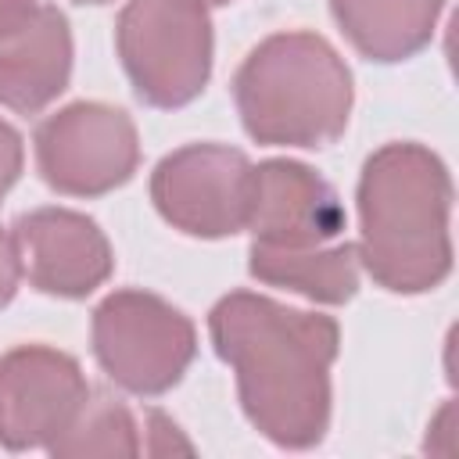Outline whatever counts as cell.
<instances>
[{
    "label": "cell",
    "instance_id": "1",
    "mask_svg": "<svg viewBox=\"0 0 459 459\" xmlns=\"http://www.w3.org/2000/svg\"><path fill=\"white\" fill-rule=\"evenodd\" d=\"M212 344L237 373L247 420L283 448H312L330 423V366L341 330L330 316L233 290L208 316Z\"/></svg>",
    "mask_w": 459,
    "mask_h": 459
},
{
    "label": "cell",
    "instance_id": "2",
    "mask_svg": "<svg viewBox=\"0 0 459 459\" xmlns=\"http://www.w3.org/2000/svg\"><path fill=\"white\" fill-rule=\"evenodd\" d=\"M452 179L423 143H387L359 179V262L394 294L434 290L452 273Z\"/></svg>",
    "mask_w": 459,
    "mask_h": 459
},
{
    "label": "cell",
    "instance_id": "3",
    "mask_svg": "<svg viewBox=\"0 0 459 459\" xmlns=\"http://www.w3.org/2000/svg\"><path fill=\"white\" fill-rule=\"evenodd\" d=\"M351 72L316 32L262 39L233 75V100L251 140L273 147H326L351 115Z\"/></svg>",
    "mask_w": 459,
    "mask_h": 459
},
{
    "label": "cell",
    "instance_id": "4",
    "mask_svg": "<svg viewBox=\"0 0 459 459\" xmlns=\"http://www.w3.org/2000/svg\"><path fill=\"white\" fill-rule=\"evenodd\" d=\"M122 68L151 108L190 104L212 75L204 0H129L115 25Z\"/></svg>",
    "mask_w": 459,
    "mask_h": 459
},
{
    "label": "cell",
    "instance_id": "5",
    "mask_svg": "<svg viewBox=\"0 0 459 459\" xmlns=\"http://www.w3.org/2000/svg\"><path fill=\"white\" fill-rule=\"evenodd\" d=\"M194 351V323L158 294L115 290L93 312V355L129 394H165L183 380Z\"/></svg>",
    "mask_w": 459,
    "mask_h": 459
},
{
    "label": "cell",
    "instance_id": "6",
    "mask_svg": "<svg viewBox=\"0 0 459 459\" xmlns=\"http://www.w3.org/2000/svg\"><path fill=\"white\" fill-rule=\"evenodd\" d=\"M32 143L39 176L50 190L68 197L111 194L129 183L140 161L133 118L100 100H79L43 118Z\"/></svg>",
    "mask_w": 459,
    "mask_h": 459
},
{
    "label": "cell",
    "instance_id": "7",
    "mask_svg": "<svg viewBox=\"0 0 459 459\" xmlns=\"http://www.w3.org/2000/svg\"><path fill=\"white\" fill-rule=\"evenodd\" d=\"M251 172L244 151L190 143L165 154L151 176V201L161 219L190 237H233L247 226Z\"/></svg>",
    "mask_w": 459,
    "mask_h": 459
},
{
    "label": "cell",
    "instance_id": "8",
    "mask_svg": "<svg viewBox=\"0 0 459 459\" xmlns=\"http://www.w3.org/2000/svg\"><path fill=\"white\" fill-rule=\"evenodd\" d=\"M90 384L79 362L47 344L0 355V445L47 448L82 409Z\"/></svg>",
    "mask_w": 459,
    "mask_h": 459
},
{
    "label": "cell",
    "instance_id": "9",
    "mask_svg": "<svg viewBox=\"0 0 459 459\" xmlns=\"http://www.w3.org/2000/svg\"><path fill=\"white\" fill-rule=\"evenodd\" d=\"M251 244L273 251H308L341 240L344 208L333 186L301 161L273 158L251 172Z\"/></svg>",
    "mask_w": 459,
    "mask_h": 459
},
{
    "label": "cell",
    "instance_id": "10",
    "mask_svg": "<svg viewBox=\"0 0 459 459\" xmlns=\"http://www.w3.org/2000/svg\"><path fill=\"white\" fill-rule=\"evenodd\" d=\"M22 276L54 298H86L111 276V244L100 226L68 208H36L14 222Z\"/></svg>",
    "mask_w": 459,
    "mask_h": 459
},
{
    "label": "cell",
    "instance_id": "11",
    "mask_svg": "<svg viewBox=\"0 0 459 459\" xmlns=\"http://www.w3.org/2000/svg\"><path fill=\"white\" fill-rule=\"evenodd\" d=\"M72 75L68 18L39 4L29 22L0 36V104L22 115L43 111Z\"/></svg>",
    "mask_w": 459,
    "mask_h": 459
},
{
    "label": "cell",
    "instance_id": "12",
    "mask_svg": "<svg viewBox=\"0 0 459 459\" xmlns=\"http://www.w3.org/2000/svg\"><path fill=\"white\" fill-rule=\"evenodd\" d=\"M445 0H330L348 43L369 61H405L434 36Z\"/></svg>",
    "mask_w": 459,
    "mask_h": 459
},
{
    "label": "cell",
    "instance_id": "13",
    "mask_svg": "<svg viewBox=\"0 0 459 459\" xmlns=\"http://www.w3.org/2000/svg\"><path fill=\"white\" fill-rule=\"evenodd\" d=\"M251 276L269 287H287L319 305H344L359 290V247L333 240L308 251H273L251 244Z\"/></svg>",
    "mask_w": 459,
    "mask_h": 459
},
{
    "label": "cell",
    "instance_id": "14",
    "mask_svg": "<svg viewBox=\"0 0 459 459\" xmlns=\"http://www.w3.org/2000/svg\"><path fill=\"white\" fill-rule=\"evenodd\" d=\"M57 459H111V455H136L140 452V427L133 412L108 391H90L75 420L47 445Z\"/></svg>",
    "mask_w": 459,
    "mask_h": 459
},
{
    "label": "cell",
    "instance_id": "15",
    "mask_svg": "<svg viewBox=\"0 0 459 459\" xmlns=\"http://www.w3.org/2000/svg\"><path fill=\"white\" fill-rule=\"evenodd\" d=\"M22 136L0 118V197L18 183L22 176Z\"/></svg>",
    "mask_w": 459,
    "mask_h": 459
},
{
    "label": "cell",
    "instance_id": "16",
    "mask_svg": "<svg viewBox=\"0 0 459 459\" xmlns=\"http://www.w3.org/2000/svg\"><path fill=\"white\" fill-rule=\"evenodd\" d=\"M18 280H22V262H18L14 237L0 230V308H4V305L14 298Z\"/></svg>",
    "mask_w": 459,
    "mask_h": 459
},
{
    "label": "cell",
    "instance_id": "17",
    "mask_svg": "<svg viewBox=\"0 0 459 459\" xmlns=\"http://www.w3.org/2000/svg\"><path fill=\"white\" fill-rule=\"evenodd\" d=\"M36 7H39V0H0V36L18 29L22 22H29Z\"/></svg>",
    "mask_w": 459,
    "mask_h": 459
},
{
    "label": "cell",
    "instance_id": "18",
    "mask_svg": "<svg viewBox=\"0 0 459 459\" xmlns=\"http://www.w3.org/2000/svg\"><path fill=\"white\" fill-rule=\"evenodd\" d=\"M72 4H111V0H72Z\"/></svg>",
    "mask_w": 459,
    "mask_h": 459
},
{
    "label": "cell",
    "instance_id": "19",
    "mask_svg": "<svg viewBox=\"0 0 459 459\" xmlns=\"http://www.w3.org/2000/svg\"><path fill=\"white\" fill-rule=\"evenodd\" d=\"M204 4H212V7H222V4H230V0H204Z\"/></svg>",
    "mask_w": 459,
    "mask_h": 459
}]
</instances>
